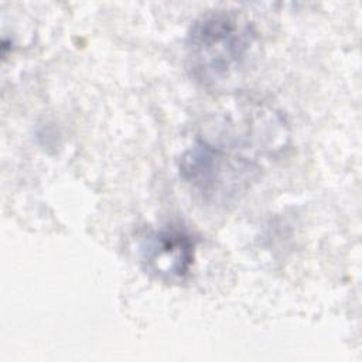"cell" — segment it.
<instances>
[{"label": "cell", "mask_w": 362, "mask_h": 362, "mask_svg": "<svg viewBox=\"0 0 362 362\" xmlns=\"http://www.w3.org/2000/svg\"><path fill=\"white\" fill-rule=\"evenodd\" d=\"M272 112H263L243 139L240 132L235 139L229 133L201 136L182 153L178 164L181 178L209 204H226L245 194L259 178L262 164L257 153L270 148L255 143L257 134L270 132L272 126L280 123Z\"/></svg>", "instance_id": "1"}, {"label": "cell", "mask_w": 362, "mask_h": 362, "mask_svg": "<svg viewBox=\"0 0 362 362\" xmlns=\"http://www.w3.org/2000/svg\"><path fill=\"white\" fill-rule=\"evenodd\" d=\"M255 40L253 25L238 10L215 8L201 14L185 40L191 76L206 88H221L243 68Z\"/></svg>", "instance_id": "2"}, {"label": "cell", "mask_w": 362, "mask_h": 362, "mask_svg": "<svg viewBox=\"0 0 362 362\" xmlns=\"http://www.w3.org/2000/svg\"><path fill=\"white\" fill-rule=\"evenodd\" d=\"M195 239L182 226L167 225L147 232L139 245L143 269L164 283L184 281L195 262Z\"/></svg>", "instance_id": "3"}]
</instances>
